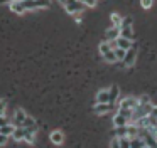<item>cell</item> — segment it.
I'll return each instance as SVG.
<instances>
[{
  "label": "cell",
  "instance_id": "obj_12",
  "mask_svg": "<svg viewBox=\"0 0 157 148\" xmlns=\"http://www.w3.org/2000/svg\"><path fill=\"white\" fill-rule=\"evenodd\" d=\"M49 138H51V141L54 145H61L63 141H64V135H63V131H59V130H54Z\"/></svg>",
  "mask_w": 157,
  "mask_h": 148
},
{
  "label": "cell",
  "instance_id": "obj_2",
  "mask_svg": "<svg viewBox=\"0 0 157 148\" xmlns=\"http://www.w3.org/2000/svg\"><path fill=\"white\" fill-rule=\"evenodd\" d=\"M21 3L25 12L27 10H36V9H48L51 5L49 0H21Z\"/></svg>",
  "mask_w": 157,
  "mask_h": 148
},
{
  "label": "cell",
  "instance_id": "obj_22",
  "mask_svg": "<svg viewBox=\"0 0 157 148\" xmlns=\"http://www.w3.org/2000/svg\"><path fill=\"white\" fill-rule=\"evenodd\" d=\"M5 111H7V101L0 99V116H5Z\"/></svg>",
  "mask_w": 157,
  "mask_h": 148
},
{
  "label": "cell",
  "instance_id": "obj_13",
  "mask_svg": "<svg viewBox=\"0 0 157 148\" xmlns=\"http://www.w3.org/2000/svg\"><path fill=\"white\" fill-rule=\"evenodd\" d=\"M96 103H110V91L108 89H101L96 94Z\"/></svg>",
  "mask_w": 157,
  "mask_h": 148
},
{
  "label": "cell",
  "instance_id": "obj_3",
  "mask_svg": "<svg viewBox=\"0 0 157 148\" xmlns=\"http://www.w3.org/2000/svg\"><path fill=\"white\" fill-rule=\"evenodd\" d=\"M120 35L125 37V39H130V40L135 39V35H133V29H132V19H130V17H123V19H122Z\"/></svg>",
  "mask_w": 157,
  "mask_h": 148
},
{
  "label": "cell",
  "instance_id": "obj_25",
  "mask_svg": "<svg viewBox=\"0 0 157 148\" xmlns=\"http://www.w3.org/2000/svg\"><path fill=\"white\" fill-rule=\"evenodd\" d=\"M110 148H122V145H120L118 136H117V138H113V140H112V146H110Z\"/></svg>",
  "mask_w": 157,
  "mask_h": 148
},
{
  "label": "cell",
  "instance_id": "obj_1",
  "mask_svg": "<svg viewBox=\"0 0 157 148\" xmlns=\"http://www.w3.org/2000/svg\"><path fill=\"white\" fill-rule=\"evenodd\" d=\"M100 54L103 56V59H105L106 62H117L115 49H113V47L110 46L108 40H103V42L100 44Z\"/></svg>",
  "mask_w": 157,
  "mask_h": 148
},
{
  "label": "cell",
  "instance_id": "obj_19",
  "mask_svg": "<svg viewBox=\"0 0 157 148\" xmlns=\"http://www.w3.org/2000/svg\"><path fill=\"white\" fill-rule=\"evenodd\" d=\"M110 19H112L113 27H118V29H120V25H122V17H120L118 13H112V15H110Z\"/></svg>",
  "mask_w": 157,
  "mask_h": 148
},
{
  "label": "cell",
  "instance_id": "obj_7",
  "mask_svg": "<svg viewBox=\"0 0 157 148\" xmlns=\"http://www.w3.org/2000/svg\"><path fill=\"white\" fill-rule=\"evenodd\" d=\"M137 106H139V98L133 96H127L122 101H118V108H122V109H135Z\"/></svg>",
  "mask_w": 157,
  "mask_h": 148
},
{
  "label": "cell",
  "instance_id": "obj_11",
  "mask_svg": "<svg viewBox=\"0 0 157 148\" xmlns=\"http://www.w3.org/2000/svg\"><path fill=\"white\" fill-rule=\"evenodd\" d=\"M113 124H115V128L117 126H125V124H130V120L127 116H123L122 113L117 111V114L113 116Z\"/></svg>",
  "mask_w": 157,
  "mask_h": 148
},
{
  "label": "cell",
  "instance_id": "obj_17",
  "mask_svg": "<svg viewBox=\"0 0 157 148\" xmlns=\"http://www.w3.org/2000/svg\"><path fill=\"white\" fill-rule=\"evenodd\" d=\"M14 130H15V126H14L12 123H5L4 126L0 128V133H2V135H7V136H12Z\"/></svg>",
  "mask_w": 157,
  "mask_h": 148
},
{
  "label": "cell",
  "instance_id": "obj_16",
  "mask_svg": "<svg viewBox=\"0 0 157 148\" xmlns=\"http://www.w3.org/2000/svg\"><path fill=\"white\" fill-rule=\"evenodd\" d=\"M12 136H14L15 141H24V126H15Z\"/></svg>",
  "mask_w": 157,
  "mask_h": 148
},
{
  "label": "cell",
  "instance_id": "obj_15",
  "mask_svg": "<svg viewBox=\"0 0 157 148\" xmlns=\"http://www.w3.org/2000/svg\"><path fill=\"white\" fill-rule=\"evenodd\" d=\"M110 103H118V96H120V87L118 86H112L110 87Z\"/></svg>",
  "mask_w": 157,
  "mask_h": 148
},
{
  "label": "cell",
  "instance_id": "obj_24",
  "mask_svg": "<svg viewBox=\"0 0 157 148\" xmlns=\"http://www.w3.org/2000/svg\"><path fill=\"white\" fill-rule=\"evenodd\" d=\"M83 3H85V7H96V2L98 0H81Z\"/></svg>",
  "mask_w": 157,
  "mask_h": 148
},
{
  "label": "cell",
  "instance_id": "obj_29",
  "mask_svg": "<svg viewBox=\"0 0 157 148\" xmlns=\"http://www.w3.org/2000/svg\"><path fill=\"white\" fill-rule=\"evenodd\" d=\"M10 2H14V0H0V3H10Z\"/></svg>",
  "mask_w": 157,
  "mask_h": 148
},
{
  "label": "cell",
  "instance_id": "obj_21",
  "mask_svg": "<svg viewBox=\"0 0 157 148\" xmlns=\"http://www.w3.org/2000/svg\"><path fill=\"white\" fill-rule=\"evenodd\" d=\"M118 140H120L122 148H130V138L128 136H122V138H118Z\"/></svg>",
  "mask_w": 157,
  "mask_h": 148
},
{
  "label": "cell",
  "instance_id": "obj_4",
  "mask_svg": "<svg viewBox=\"0 0 157 148\" xmlns=\"http://www.w3.org/2000/svg\"><path fill=\"white\" fill-rule=\"evenodd\" d=\"M85 9H86V7H85V3H83L81 0H68V2L64 3V10L69 13V15L81 13Z\"/></svg>",
  "mask_w": 157,
  "mask_h": 148
},
{
  "label": "cell",
  "instance_id": "obj_6",
  "mask_svg": "<svg viewBox=\"0 0 157 148\" xmlns=\"http://www.w3.org/2000/svg\"><path fill=\"white\" fill-rule=\"evenodd\" d=\"M118 109V104H113V103H96L95 108H93V111H95L96 114H106V113H112V111Z\"/></svg>",
  "mask_w": 157,
  "mask_h": 148
},
{
  "label": "cell",
  "instance_id": "obj_30",
  "mask_svg": "<svg viewBox=\"0 0 157 148\" xmlns=\"http://www.w3.org/2000/svg\"><path fill=\"white\" fill-rule=\"evenodd\" d=\"M58 2H59V3H63V5H64V3L68 2V0H58Z\"/></svg>",
  "mask_w": 157,
  "mask_h": 148
},
{
  "label": "cell",
  "instance_id": "obj_31",
  "mask_svg": "<svg viewBox=\"0 0 157 148\" xmlns=\"http://www.w3.org/2000/svg\"><path fill=\"white\" fill-rule=\"evenodd\" d=\"M144 148H150V146H144Z\"/></svg>",
  "mask_w": 157,
  "mask_h": 148
},
{
  "label": "cell",
  "instance_id": "obj_18",
  "mask_svg": "<svg viewBox=\"0 0 157 148\" xmlns=\"http://www.w3.org/2000/svg\"><path fill=\"white\" fill-rule=\"evenodd\" d=\"M117 136L118 138L128 136V124H125V126H117Z\"/></svg>",
  "mask_w": 157,
  "mask_h": 148
},
{
  "label": "cell",
  "instance_id": "obj_20",
  "mask_svg": "<svg viewBox=\"0 0 157 148\" xmlns=\"http://www.w3.org/2000/svg\"><path fill=\"white\" fill-rule=\"evenodd\" d=\"M125 52H127V50H123V49H120V47H117V49H115L117 61H123V57H125Z\"/></svg>",
  "mask_w": 157,
  "mask_h": 148
},
{
  "label": "cell",
  "instance_id": "obj_26",
  "mask_svg": "<svg viewBox=\"0 0 157 148\" xmlns=\"http://www.w3.org/2000/svg\"><path fill=\"white\" fill-rule=\"evenodd\" d=\"M7 140H9L7 135H2V133H0V146H4V145L7 143Z\"/></svg>",
  "mask_w": 157,
  "mask_h": 148
},
{
  "label": "cell",
  "instance_id": "obj_8",
  "mask_svg": "<svg viewBox=\"0 0 157 148\" xmlns=\"http://www.w3.org/2000/svg\"><path fill=\"white\" fill-rule=\"evenodd\" d=\"M27 116H29V114L25 113L24 109L17 108V109H15V113H14V118H12V124H14V126H24Z\"/></svg>",
  "mask_w": 157,
  "mask_h": 148
},
{
  "label": "cell",
  "instance_id": "obj_28",
  "mask_svg": "<svg viewBox=\"0 0 157 148\" xmlns=\"http://www.w3.org/2000/svg\"><path fill=\"white\" fill-rule=\"evenodd\" d=\"M5 123H7V120H5V116H0V128L4 126Z\"/></svg>",
  "mask_w": 157,
  "mask_h": 148
},
{
  "label": "cell",
  "instance_id": "obj_5",
  "mask_svg": "<svg viewBox=\"0 0 157 148\" xmlns=\"http://www.w3.org/2000/svg\"><path fill=\"white\" fill-rule=\"evenodd\" d=\"M137 54H139V47H137V44H132V47L127 50L125 57H123V67H132L137 61Z\"/></svg>",
  "mask_w": 157,
  "mask_h": 148
},
{
  "label": "cell",
  "instance_id": "obj_10",
  "mask_svg": "<svg viewBox=\"0 0 157 148\" xmlns=\"http://www.w3.org/2000/svg\"><path fill=\"white\" fill-rule=\"evenodd\" d=\"M115 42H117V47H120V49H123V50H128L130 47H132L133 40H130V39H125V37L118 35V37L115 39Z\"/></svg>",
  "mask_w": 157,
  "mask_h": 148
},
{
  "label": "cell",
  "instance_id": "obj_9",
  "mask_svg": "<svg viewBox=\"0 0 157 148\" xmlns=\"http://www.w3.org/2000/svg\"><path fill=\"white\" fill-rule=\"evenodd\" d=\"M36 133H37V126H27L24 128V141L32 145L36 141Z\"/></svg>",
  "mask_w": 157,
  "mask_h": 148
},
{
  "label": "cell",
  "instance_id": "obj_23",
  "mask_svg": "<svg viewBox=\"0 0 157 148\" xmlns=\"http://www.w3.org/2000/svg\"><path fill=\"white\" fill-rule=\"evenodd\" d=\"M152 3H154V0H140V5H142V9H145V10H149L150 7H152Z\"/></svg>",
  "mask_w": 157,
  "mask_h": 148
},
{
  "label": "cell",
  "instance_id": "obj_27",
  "mask_svg": "<svg viewBox=\"0 0 157 148\" xmlns=\"http://www.w3.org/2000/svg\"><path fill=\"white\" fill-rule=\"evenodd\" d=\"M149 114H152L154 118H157V106H154V104H152V109H150Z\"/></svg>",
  "mask_w": 157,
  "mask_h": 148
},
{
  "label": "cell",
  "instance_id": "obj_14",
  "mask_svg": "<svg viewBox=\"0 0 157 148\" xmlns=\"http://www.w3.org/2000/svg\"><path fill=\"white\" fill-rule=\"evenodd\" d=\"M118 35H120V29L118 27H112L105 32V40H115Z\"/></svg>",
  "mask_w": 157,
  "mask_h": 148
}]
</instances>
